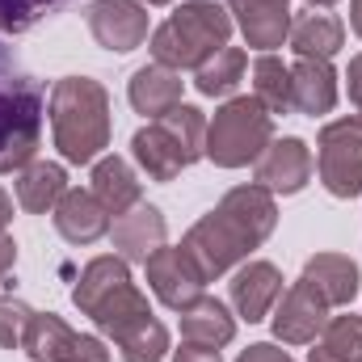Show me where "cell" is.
<instances>
[{
  "instance_id": "obj_11",
  "label": "cell",
  "mask_w": 362,
  "mask_h": 362,
  "mask_svg": "<svg viewBox=\"0 0 362 362\" xmlns=\"http://www.w3.org/2000/svg\"><path fill=\"white\" fill-rule=\"evenodd\" d=\"M329 325V303L299 278L282 291V303L274 312V337L282 346H312Z\"/></svg>"
},
{
  "instance_id": "obj_2",
  "label": "cell",
  "mask_w": 362,
  "mask_h": 362,
  "mask_svg": "<svg viewBox=\"0 0 362 362\" xmlns=\"http://www.w3.org/2000/svg\"><path fill=\"white\" fill-rule=\"evenodd\" d=\"M47 114H51V139L68 165H93L110 148L114 118H110V93L101 81L93 76L55 81Z\"/></svg>"
},
{
  "instance_id": "obj_30",
  "label": "cell",
  "mask_w": 362,
  "mask_h": 362,
  "mask_svg": "<svg viewBox=\"0 0 362 362\" xmlns=\"http://www.w3.org/2000/svg\"><path fill=\"white\" fill-rule=\"evenodd\" d=\"M30 320H34V308L25 299L0 295V350H21Z\"/></svg>"
},
{
  "instance_id": "obj_7",
  "label": "cell",
  "mask_w": 362,
  "mask_h": 362,
  "mask_svg": "<svg viewBox=\"0 0 362 362\" xmlns=\"http://www.w3.org/2000/svg\"><path fill=\"white\" fill-rule=\"evenodd\" d=\"M316 173L333 198L362 194V114L325 122L316 135Z\"/></svg>"
},
{
  "instance_id": "obj_22",
  "label": "cell",
  "mask_w": 362,
  "mask_h": 362,
  "mask_svg": "<svg viewBox=\"0 0 362 362\" xmlns=\"http://www.w3.org/2000/svg\"><path fill=\"white\" fill-rule=\"evenodd\" d=\"M181 72L173 68H165V64H148V68H139L135 76H131V85H127V97H131V105H135V114H144V118H160V114H169L173 105H181Z\"/></svg>"
},
{
  "instance_id": "obj_19",
  "label": "cell",
  "mask_w": 362,
  "mask_h": 362,
  "mask_svg": "<svg viewBox=\"0 0 362 362\" xmlns=\"http://www.w3.org/2000/svg\"><path fill=\"white\" fill-rule=\"evenodd\" d=\"M286 42L299 59H333L346 47V25H341V17H333L325 8H308V13L291 17Z\"/></svg>"
},
{
  "instance_id": "obj_37",
  "label": "cell",
  "mask_w": 362,
  "mask_h": 362,
  "mask_svg": "<svg viewBox=\"0 0 362 362\" xmlns=\"http://www.w3.org/2000/svg\"><path fill=\"white\" fill-rule=\"evenodd\" d=\"M337 0H308V8H333Z\"/></svg>"
},
{
  "instance_id": "obj_24",
  "label": "cell",
  "mask_w": 362,
  "mask_h": 362,
  "mask_svg": "<svg viewBox=\"0 0 362 362\" xmlns=\"http://www.w3.org/2000/svg\"><path fill=\"white\" fill-rule=\"evenodd\" d=\"M68 194V173L64 165L55 160H34L17 173V202L30 211V215H47L55 211V202Z\"/></svg>"
},
{
  "instance_id": "obj_28",
  "label": "cell",
  "mask_w": 362,
  "mask_h": 362,
  "mask_svg": "<svg viewBox=\"0 0 362 362\" xmlns=\"http://www.w3.org/2000/svg\"><path fill=\"white\" fill-rule=\"evenodd\" d=\"M312 346L329 362H362V316H329L325 333Z\"/></svg>"
},
{
  "instance_id": "obj_3",
  "label": "cell",
  "mask_w": 362,
  "mask_h": 362,
  "mask_svg": "<svg viewBox=\"0 0 362 362\" xmlns=\"http://www.w3.org/2000/svg\"><path fill=\"white\" fill-rule=\"evenodd\" d=\"M42 144V85L0 42V173L34 165Z\"/></svg>"
},
{
  "instance_id": "obj_1",
  "label": "cell",
  "mask_w": 362,
  "mask_h": 362,
  "mask_svg": "<svg viewBox=\"0 0 362 362\" xmlns=\"http://www.w3.org/2000/svg\"><path fill=\"white\" fill-rule=\"evenodd\" d=\"M278 228V202L270 189L253 185H236L228 189L181 240V249L194 257V266L202 270L206 282L223 278L228 270L245 266L253 249H262Z\"/></svg>"
},
{
  "instance_id": "obj_6",
  "label": "cell",
  "mask_w": 362,
  "mask_h": 362,
  "mask_svg": "<svg viewBox=\"0 0 362 362\" xmlns=\"http://www.w3.org/2000/svg\"><path fill=\"white\" fill-rule=\"evenodd\" d=\"M274 139V114L257 97H228L206 122V160L215 169H245Z\"/></svg>"
},
{
  "instance_id": "obj_18",
  "label": "cell",
  "mask_w": 362,
  "mask_h": 362,
  "mask_svg": "<svg viewBox=\"0 0 362 362\" xmlns=\"http://www.w3.org/2000/svg\"><path fill=\"white\" fill-rule=\"evenodd\" d=\"M89 320L110 337V341H114V346H118L127 333H135L139 325L152 320V308H148V295H144V291L135 286V278H131V282H122L118 291H110V295L93 308Z\"/></svg>"
},
{
  "instance_id": "obj_26",
  "label": "cell",
  "mask_w": 362,
  "mask_h": 362,
  "mask_svg": "<svg viewBox=\"0 0 362 362\" xmlns=\"http://www.w3.org/2000/svg\"><path fill=\"white\" fill-rule=\"evenodd\" d=\"M245 51L240 47H223V51H215L202 68H194V85L202 97H232V93L240 89V81H245Z\"/></svg>"
},
{
  "instance_id": "obj_34",
  "label": "cell",
  "mask_w": 362,
  "mask_h": 362,
  "mask_svg": "<svg viewBox=\"0 0 362 362\" xmlns=\"http://www.w3.org/2000/svg\"><path fill=\"white\" fill-rule=\"evenodd\" d=\"M13 266H17V245H13V236L0 232V278L13 270Z\"/></svg>"
},
{
  "instance_id": "obj_35",
  "label": "cell",
  "mask_w": 362,
  "mask_h": 362,
  "mask_svg": "<svg viewBox=\"0 0 362 362\" xmlns=\"http://www.w3.org/2000/svg\"><path fill=\"white\" fill-rule=\"evenodd\" d=\"M13 223V198H8V189L0 185V232Z\"/></svg>"
},
{
  "instance_id": "obj_8",
  "label": "cell",
  "mask_w": 362,
  "mask_h": 362,
  "mask_svg": "<svg viewBox=\"0 0 362 362\" xmlns=\"http://www.w3.org/2000/svg\"><path fill=\"white\" fill-rule=\"evenodd\" d=\"M21 350L34 362H110V350H105L97 337L76 333V329H72L64 316H55V312H34Z\"/></svg>"
},
{
  "instance_id": "obj_36",
  "label": "cell",
  "mask_w": 362,
  "mask_h": 362,
  "mask_svg": "<svg viewBox=\"0 0 362 362\" xmlns=\"http://www.w3.org/2000/svg\"><path fill=\"white\" fill-rule=\"evenodd\" d=\"M350 30L362 38V0H350Z\"/></svg>"
},
{
  "instance_id": "obj_25",
  "label": "cell",
  "mask_w": 362,
  "mask_h": 362,
  "mask_svg": "<svg viewBox=\"0 0 362 362\" xmlns=\"http://www.w3.org/2000/svg\"><path fill=\"white\" fill-rule=\"evenodd\" d=\"M122 282H131V266L114 253V257H93L89 266L81 270V278H76V286H72V303L89 316L93 308L110 295V291H118Z\"/></svg>"
},
{
  "instance_id": "obj_10",
  "label": "cell",
  "mask_w": 362,
  "mask_h": 362,
  "mask_svg": "<svg viewBox=\"0 0 362 362\" xmlns=\"http://www.w3.org/2000/svg\"><path fill=\"white\" fill-rule=\"evenodd\" d=\"M89 34L97 47L127 55V51L144 47V38H148V8L139 0H93Z\"/></svg>"
},
{
  "instance_id": "obj_13",
  "label": "cell",
  "mask_w": 362,
  "mask_h": 362,
  "mask_svg": "<svg viewBox=\"0 0 362 362\" xmlns=\"http://www.w3.org/2000/svg\"><path fill=\"white\" fill-rule=\"evenodd\" d=\"M110 240H114V253L122 262H148L156 249H165L169 240V223H165V211L152 206V202H135L127 215H118L110 223Z\"/></svg>"
},
{
  "instance_id": "obj_21",
  "label": "cell",
  "mask_w": 362,
  "mask_h": 362,
  "mask_svg": "<svg viewBox=\"0 0 362 362\" xmlns=\"http://www.w3.org/2000/svg\"><path fill=\"white\" fill-rule=\"evenodd\" d=\"M89 189L114 219L127 215V211L144 198V181L135 177L131 160H122V156H97V160H93V185Z\"/></svg>"
},
{
  "instance_id": "obj_5",
  "label": "cell",
  "mask_w": 362,
  "mask_h": 362,
  "mask_svg": "<svg viewBox=\"0 0 362 362\" xmlns=\"http://www.w3.org/2000/svg\"><path fill=\"white\" fill-rule=\"evenodd\" d=\"M228 42H232V13L211 0H189L169 21H160L152 30V59L173 72L202 68Z\"/></svg>"
},
{
  "instance_id": "obj_27",
  "label": "cell",
  "mask_w": 362,
  "mask_h": 362,
  "mask_svg": "<svg viewBox=\"0 0 362 362\" xmlns=\"http://www.w3.org/2000/svg\"><path fill=\"white\" fill-rule=\"evenodd\" d=\"M253 97L270 110V114H286L291 105V68L278 55H257L253 59Z\"/></svg>"
},
{
  "instance_id": "obj_4",
  "label": "cell",
  "mask_w": 362,
  "mask_h": 362,
  "mask_svg": "<svg viewBox=\"0 0 362 362\" xmlns=\"http://www.w3.org/2000/svg\"><path fill=\"white\" fill-rule=\"evenodd\" d=\"M131 156L152 181H173L181 169H189L206 156V118H202V110L181 101L169 114H160L156 122L139 127L135 139H131Z\"/></svg>"
},
{
  "instance_id": "obj_38",
  "label": "cell",
  "mask_w": 362,
  "mask_h": 362,
  "mask_svg": "<svg viewBox=\"0 0 362 362\" xmlns=\"http://www.w3.org/2000/svg\"><path fill=\"white\" fill-rule=\"evenodd\" d=\"M308 362H329V358H320V354H316V350H312V354H308Z\"/></svg>"
},
{
  "instance_id": "obj_33",
  "label": "cell",
  "mask_w": 362,
  "mask_h": 362,
  "mask_svg": "<svg viewBox=\"0 0 362 362\" xmlns=\"http://www.w3.org/2000/svg\"><path fill=\"white\" fill-rule=\"evenodd\" d=\"M173 362H219V350H211V346H194V341H185L181 350H173Z\"/></svg>"
},
{
  "instance_id": "obj_12",
  "label": "cell",
  "mask_w": 362,
  "mask_h": 362,
  "mask_svg": "<svg viewBox=\"0 0 362 362\" xmlns=\"http://www.w3.org/2000/svg\"><path fill=\"white\" fill-rule=\"evenodd\" d=\"M312 148L295 135L286 139H270V148L257 156L253 165V181L270 194H299L308 181H312Z\"/></svg>"
},
{
  "instance_id": "obj_16",
  "label": "cell",
  "mask_w": 362,
  "mask_h": 362,
  "mask_svg": "<svg viewBox=\"0 0 362 362\" xmlns=\"http://www.w3.org/2000/svg\"><path fill=\"white\" fill-rule=\"evenodd\" d=\"M51 219H55V232L68 245H93V240L110 236V211L93 198V189H68L55 202Z\"/></svg>"
},
{
  "instance_id": "obj_20",
  "label": "cell",
  "mask_w": 362,
  "mask_h": 362,
  "mask_svg": "<svg viewBox=\"0 0 362 362\" xmlns=\"http://www.w3.org/2000/svg\"><path fill=\"white\" fill-rule=\"evenodd\" d=\"M291 105L308 118H320L337 105V72L329 59H295L291 68Z\"/></svg>"
},
{
  "instance_id": "obj_23",
  "label": "cell",
  "mask_w": 362,
  "mask_h": 362,
  "mask_svg": "<svg viewBox=\"0 0 362 362\" xmlns=\"http://www.w3.org/2000/svg\"><path fill=\"white\" fill-rule=\"evenodd\" d=\"M181 337L194 341V346L219 350V346H228L236 337V316L215 295H198L189 308H181Z\"/></svg>"
},
{
  "instance_id": "obj_29",
  "label": "cell",
  "mask_w": 362,
  "mask_h": 362,
  "mask_svg": "<svg viewBox=\"0 0 362 362\" xmlns=\"http://www.w3.org/2000/svg\"><path fill=\"white\" fill-rule=\"evenodd\" d=\"M59 4L64 0H0V34H25Z\"/></svg>"
},
{
  "instance_id": "obj_14",
  "label": "cell",
  "mask_w": 362,
  "mask_h": 362,
  "mask_svg": "<svg viewBox=\"0 0 362 362\" xmlns=\"http://www.w3.org/2000/svg\"><path fill=\"white\" fill-rule=\"evenodd\" d=\"M228 295H232L236 316L249 320V325H257V320L270 316L274 303L282 299V270L274 262H245L240 270L232 274Z\"/></svg>"
},
{
  "instance_id": "obj_15",
  "label": "cell",
  "mask_w": 362,
  "mask_h": 362,
  "mask_svg": "<svg viewBox=\"0 0 362 362\" xmlns=\"http://www.w3.org/2000/svg\"><path fill=\"white\" fill-rule=\"evenodd\" d=\"M232 21L240 25L245 42L270 55L291 34V0H228Z\"/></svg>"
},
{
  "instance_id": "obj_39",
  "label": "cell",
  "mask_w": 362,
  "mask_h": 362,
  "mask_svg": "<svg viewBox=\"0 0 362 362\" xmlns=\"http://www.w3.org/2000/svg\"><path fill=\"white\" fill-rule=\"evenodd\" d=\"M139 4H144V8H148V4H169V0H139Z\"/></svg>"
},
{
  "instance_id": "obj_17",
  "label": "cell",
  "mask_w": 362,
  "mask_h": 362,
  "mask_svg": "<svg viewBox=\"0 0 362 362\" xmlns=\"http://www.w3.org/2000/svg\"><path fill=\"white\" fill-rule=\"evenodd\" d=\"M329 308H346L354 295H358V282H362V270L354 257L346 253H316L303 262V274H299Z\"/></svg>"
},
{
  "instance_id": "obj_31",
  "label": "cell",
  "mask_w": 362,
  "mask_h": 362,
  "mask_svg": "<svg viewBox=\"0 0 362 362\" xmlns=\"http://www.w3.org/2000/svg\"><path fill=\"white\" fill-rule=\"evenodd\" d=\"M236 362H295V358H291L286 350H278L274 341H257V346H249Z\"/></svg>"
},
{
  "instance_id": "obj_9",
  "label": "cell",
  "mask_w": 362,
  "mask_h": 362,
  "mask_svg": "<svg viewBox=\"0 0 362 362\" xmlns=\"http://www.w3.org/2000/svg\"><path fill=\"white\" fill-rule=\"evenodd\" d=\"M144 270H148V286H152V295L165 303V308H173V312H181V308H189L198 295H202V286H206V278H202V270L194 266V257L185 253V249H156L148 262H144Z\"/></svg>"
},
{
  "instance_id": "obj_32",
  "label": "cell",
  "mask_w": 362,
  "mask_h": 362,
  "mask_svg": "<svg viewBox=\"0 0 362 362\" xmlns=\"http://www.w3.org/2000/svg\"><path fill=\"white\" fill-rule=\"evenodd\" d=\"M346 89H350V101H354V110L362 114V51L350 59V68H346Z\"/></svg>"
}]
</instances>
